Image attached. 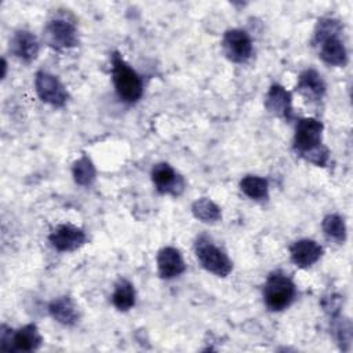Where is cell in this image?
Returning a JSON list of instances; mask_svg holds the SVG:
<instances>
[{
  "instance_id": "52a82bcc",
  "label": "cell",
  "mask_w": 353,
  "mask_h": 353,
  "mask_svg": "<svg viewBox=\"0 0 353 353\" xmlns=\"http://www.w3.org/2000/svg\"><path fill=\"white\" fill-rule=\"evenodd\" d=\"M34 90L43 102L55 108L63 106L69 98V94L61 80L46 70L36 73Z\"/></svg>"
},
{
  "instance_id": "9c48e42d",
  "label": "cell",
  "mask_w": 353,
  "mask_h": 353,
  "mask_svg": "<svg viewBox=\"0 0 353 353\" xmlns=\"http://www.w3.org/2000/svg\"><path fill=\"white\" fill-rule=\"evenodd\" d=\"M152 182L163 194L179 196L185 190V179L168 163H157L152 168Z\"/></svg>"
},
{
  "instance_id": "d6986e66",
  "label": "cell",
  "mask_w": 353,
  "mask_h": 353,
  "mask_svg": "<svg viewBox=\"0 0 353 353\" xmlns=\"http://www.w3.org/2000/svg\"><path fill=\"white\" fill-rule=\"evenodd\" d=\"M192 214L194 215L196 219L205 223H214L222 218V211L219 205L208 197H201L193 201Z\"/></svg>"
},
{
  "instance_id": "5bb4252c",
  "label": "cell",
  "mask_w": 353,
  "mask_h": 353,
  "mask_svg": "<svg viewBox=\"0 0 353 353\" xmlns=\"http://www.w3.org/2000/svg\"><path fill=\"white\" fill-rule=\"evenodd\" d=\"M11 52L21 61L29 63L34 61L40 51V44L37 37L29 30H18L14 33L10 41Z\"/></svg>"
},
{
  "instance_id": "ac0fdd59",
  "label": "cell",
  "mask_w": 353,
  "mask_h": 353,
  "mask_svg": "<svg viewBox=\"0 0 353 353\" xmlns=\"http://www.w3.org/2000/svg\"><path fill=\"white\" fill-rule=\"evenodd\" d=\"M112 302L120 312H127L135 305V290L127 279H120L113 290Z\"/></svg>"
},
{
  "instance_id": "6da1fadb",
  "label": "cell",
  "mask_w": 353,
  "mask_h": 353,
  "mask_svg": "<svg viewBox=\"0 0 353 353\" xmlns=\"http://www.w3.org/2000/svg\"><path fill=\"white\" fill-rule=\"evenodd\" d=\"M324 125L314 117H303L296 123L294 134L295 152L309 163L325 167L330 160L328 149L321 143Z\"/></svg>"
},
{
  "instance_id": "ffe728a7",
  "label": "cell",
  "mask_w": 353,
  "mask_h": 353,
  "mask_svg": "<svg viewBox=\"0 0 353 353\" xmlns=\"http://www.w3.org/2000/svg\"><path fill=\"white\" fill-rule=\"evenodd\" d=\"M240 189L252 200H266L269 194L268 181L258 175H245L240 181Z\"/></svg>"
},
{
  "instance_id": "7402d4cb",
  "label": "cell",
  "mask_w": 353,
  "mask_h": 353,
  "mask_svg": "<svg viewBox=\"0 0 353 353\" xmlns=\"http://www.w3.org/2000/svg\"><path fill=\"white\" fill-rule=\"evenodd\" d=\"M321 228L328 239L336 243H343L346 240V223L341 215L328 214L327 216H324Z\"/></svg>"
},
{
  "instance_id": "277c9868",
  "label": "cell",
  "mask_w": 353,
  "mask_h": 353,
  "mask_svg": "<svg viewBox=\"0 0 353 353\" xmlns=\"http://www.w3.org/2000/svg\"><path fill=\"white\" fill-rule=\"evenodd\" d=\"M194 252L200 265L215 276L226 277L233 269V263L226 252L216 247L207 236H200L196 240Z\"/></svg>"
},
{
  "instance_id": "2e32d148",
  "label": "cell",
  "mask_w": 353,
  "mask_h": 353,
  "mask_svg": "<svg viewBox=\"0 0 353 353\" xmlns=\"http://www.w3.org/2000/svg\"><path fill=\"white\" fill-rule=\"evenodd\" d=\"M48 313L55 321L63 325H73L79 321L77 305L68 295L52 299L48 305Z\"/></svg>"
},
{
  "instance_id": "44dd1931",
  "label": "cell",
  "mask_w": 353,
  "mask_h": 353,
  "mask_svg": "<svg viewBox=\"0 0 353 353\" xmlns=\"http://www.w3.org/2000/svg\"><path fill=\"white\" fill-rule=\"evenodd\" d=\"M72 175L77 185L90 186L95 181L97 170H95V165L91 161V159L84 154L73 163Z\"/></svg>"
},
{
  "instance_id": "8fae6325",
  "label": "cell",
  "mask_w": 353,
  "mask_h": 353,
  "mask_svg": "<svg viewBox=\"0 0 353 353\" xmlns=\"http://www.w3.org/2000/svg\"><path fill=\"white\" fill-rule=\"evenodd\" d=\"M265 106L272 114L277 117H283L285 120H291L294 117L291 92L280 84L270 85L265 98Z\"/></svg>"
},
{
  "instance_id": "8992f818",
  "label": "cell",
  "mask_w": 353,
  "mask_h": 353,
  "mask_svg": "<svg viewBox=\"0 0 353 353\" xmlns=\"http://www.w3.org/2000/svg\"><path fill=\"white\" fill-rule=\"evenodd\" d=\"M44 40L54 48H72L79 44V34L74 22L65 17H57L47 22Z\"/></svg>"
},
{
  "instance_id": "9a60e30c",
  "label": "cell",
  "mask_w": 353,
  "mask_h": 353,
  "mask_svg": "<svg viewBox=\"0 0 353 353\" xmlns=\"http://www.w3.org/2000/svg\"><path fill=\"white\" fill-rule=\"evenodd\" d=\"M319 46L320 58L332 66H345L347 63V51L339 34L325 37L316 43Z\"/></svg>"
},
{
  "instance_id": "d4e9b609",
  "label": "cell",
  "mask_w": 353,
  "mask_h": 353,
  "mask_svg": "<svg viewBox=\"0 0 353 353\" xmlns=\"http://www.w3.org/2000/svg\"><path fill=\"white\" fill-rule=\"evenodd\" d=\"M321 305L324 307V310L331 316L335 317L341 313V307H342V298L336 294H331L328 296H325L321 301Z\"/></svg>"
},
{
  "instance_id": "e0dca14e",
  "label": "cell",
  "mask_w": 353,
  "mask_h": 353,
  "mask_svg": "<svg viewBox=\"0 0 353 353\" xmlns=\"http://www.w3.org/2000/svg\"><path fill=\"white\" fill-rule=\"evenodd\" d=\"M325 81L316 69H306L298 77L296 90L312 101L321 99L325 94Z\"/></svg>"
},
{
  "instance_id": "cb8c5ba5",
  "label": "cell",
  "mask_w": 353,
  "mask_h": 353,
  "mask_svg": "<svg viewBox=\"0 0 353 353\" xmlns=\"http://www.w3.org/2000/svg\"><path fill=\"white\" fill-rule=\"evenodd\" d=\"M342 32V25L338 19L331 18V17H325L319 19L316 29H314V43L330 37V36H335V34H341Z\"/></svg>"
},
{
  "instance_id": "7c38bea8",
  "label": "cell",
  "mask_w": 353,
  "mask_h": 353,
  "mask_svg": "<svg viewBox=\"0 0 353 353\" xmlns=\"http://www.w3.org/2000/svg\"><path fill=\"white\" fill-rule=\"evenodd\" d=\"M186 269L185 261L175 247H163L157 254V272L161 279L170 280L181 276Z\"/></svg>"
},
{
  "instance_id": "3957f363",
  "label": "cell",
  "mask_w": 353,
  "mask_h": 353,
  "mask_svg": "<svg viewBox=\"0 0 353 353\" xmlns=\"http://www.w3.org/2000/svg\"><path fill=\"white\" fill-rule=\"evenodd\" d=\"M296 296L294 281L284 273H272L263 287V301L269 310L281 312L287 309Z\"/></svg>"
},
{
  "instance_id": "ba28073f",
  "label": "cell",
  "mask_w": 353,
  "mask_h": 353,
  "mask_svg": "<svg viewBox=\"0 0 353 353\" xmlns=\"http://www.w3.org/2000/svg\"><path fill=\"white\" fill-rule=\"evenodd\" d=\"M222 46L226 57L236 63H243L252 55V40L243 29L226 30L222 39Z\"/></svg>"
},
{
  "instance_id": "5b68a950",
  "label": "cell",
  "mask_w": 353,
  "mask_h": 353,
  "mask_svg": "<svg viewBox=\"0 0 353 353\" xmlns=\"http://www.w3.org/2000/svg\"><path fill=\"white\" fill-rule=\"evenodd\" d=\"M43 338L36 324H26L17 331L6 324L0 328V347L6 352H33L41 345Z\"/></svg>"
},
{
  "instance_id": "603a6c76",
  "label": "cell",
  "mask_w": 353,
  "mask_h": 353,
  "mask_svg": "<svg viewBox=\"0 0 353 353\" xmlns=\"http://www.w3.org/2000/svg\"><path fill=\"white\" fill-rule=\"evenodd\" d=\"M332 319V332L342 350H347L352 341V324L349 319H341V314Z\"/></svg>"
},
{
  "instance_id": "7a4b0ae2",
  "label": "cell",
  "mask_w": 353,
  "mask_h": 353,
  "mask_svg": "<svg viewBox=\"0 0 353 353\" xmlns=\"http://www.w3.org/2000/svg\"><path fill=\"white\" fill-rule=\"evenodd\" d=\"M112 79L119 98L127 103H135L143 92L141 76L123 59L119 52L112 55Z\"/></svg>"
},
{
  "instance_id": "4fadbf2b",
  "label": "cell",
  "mask_w": 353,
  "mask_h": 353,
  "mask_svg": "<svg viewBox=\"0 0 353 353\" xmlns=\"http://www.w3.org/2000/svg\"><path fill=\"white\" fill-rule=\"evenodd\" d=\"M291 261L298 268H309L314 265L323 255V247L312 239H301L290 247Z\"/></svg>"
},
{
  "instance_id": "30bf717a",
  "label": "cell",
  "mask_w": 353,
  "mask_h": 353,
  "mask_svg": "<svg viewBox=\"0 0 353 353\" xmlns=\"http://www.w3.org/2000/svg\"><path fill=\"white\" fill-rule=\"evenodd\" d=\"M48 240L55 250L62 252H70L84 245L87 241V236L83 229L72 223H61L50 233Z\"/></svg>"
}]
</instances>
